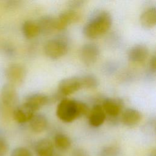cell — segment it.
Wrapping results in <instances>:
<instances>
[{"label": "cell", "mask_w": 156, "mask_h": 156, "mask_svg": "<svg viewBox=\"0 0 156 156\" xmlns=\"http://www.w3.org/2000/svg\"><path fill=\"white\" fill-rule=\"evenodd\" d=\"M89 111L86 104L75 100L65 99L58 104L56 115L61 121L71 122L82 115H88Z\"/></svg>", "instance_id": "1"}, {"label": "cell", "mask_w": 156, "mask_h": 156, "mask_svg": "<svg viewBox=\"0 0 156 156\" xmlns=\"http://www.w3.org/2000/svg\"><path fill=\"white\" fill-rule=\"evenodd\" d=\"M112 23L110 14L107 11H102L85 25L83 29L84 35L90 38H97L108 31Z\"/></svg>", "instance_id": "2"}, {"label": "cell", "mask_w": 156, "mask_h": 156, "mask_svg": "<svg viewBox=\"0 0 156 156\" xmlns=\"http://www.w3.org/2000/svg\"><path fill=\"white\" fill-rule=\"evenodd\" d=\"M68 46L66 43L61 39H52L48 41L44 47L46 55L51 58H58L66 54Z\"/></svg>", "instance_id": "3"}, {"label": "cell", "mask_w": 156, "mask_h": 156, "mask_svg": "<svg viewBox=\"0 0 156 156\" xmlns=\"http://www.w3.org/2000/svg\"><path fill=\"white\" fill-rule=\"evenodd\" d=\"M26 73L25 68L19 63L11 64L5 70V76L9 83L15 87L23 82L26 77Z\"/></svg>", "instance_id": "4"}, {"label": "cell", "mask_w": 156, "mask_h": 156, "mask_svg": "<svg viewBox=\"0 0 156 156\" xmlns=\"http://www.w3.org/2000/svg\"><path fill=\"white\" fill-rule=\"evenodd\" d=\"M80 18V15L76 10L71 9L63 12L55 19V28L56 30H62L68 25L77 22Z\"/></svg>", "instance_id": "5"}, {"label": "cell", "mask_w": 156, "mask_h": 156, "mask_svg": "<svg viewBox=\"0 0 156 156\" xmlns=\"http://www.w3.org/2000/svg\"><path fill=\"white\" fill-rule=\"evenodd\" d=\"M1 102L7 108L14 107L17 102L18 94L15 87L9 83L3 85L0 94Z\"/></svg>", "instance_id": "6"}, {"label": "cell", "mask_w": 156, "mask_h": 156, "mask_svg": "<svg viewBox=\"0 0 156 156\" xmlns=\"http://www.w3.org/2000/svg\"><path fill=\"white\" fill-rule=\"evenodd\" d=\"M82 88L80 78L69 77L62 80L58 84V92L64 96L71 94Z\"/></svg>", "instance_id": "7"}, {"label": "cell", "mask_w": 156, "mask_h": 156, "mask_svg": "<svg viewBox=\"0 0 156 156\" xmlns=\"http://www.w3.org/2000/svg\"><path fill=\"white\" fill-rule=\"evenodd\" d=\"M99 55V49L94 44H86L83 46L80 51L81 58L83 63L88 65L94 63L98 58Z\"/></svg>", "instance_id": "8"}, {"label": "cell", "mask_w": 156, "mask_h": 156, "mask_svg": "<svg viewBox=\"0 0 156 156\" xmlns=\"http://www.w3.org/2000/svg\"><path fill=\"white\" fill-rule=\"evenodd\" d=\"M35 114V112L24 103L16 107L13 112L14 119L20 124L29 122Z\"/></svg>", "instance_id": "9"}, {"label": "cell", "mask_w": 156, "mask_h": 156, "mask_svg": "<svg viewBox=\"0 0 156 156\" xmlns=\"http://www.w3.org/2000/svg\"><path fill=\"white\" fill-rule=\"evenodd\" d=\"M149 56V49L143 44H136L129 51V59L133 63L144 62Z\"/></svg>", "instance_id": "10"}, {"label": "cell", "mask_w": 156, "mask_h": 156, "mask_svg": "<svg viewBox=\"0 0 156 156\" xmlns=\"http://www.w3.org/2000/svg\"><path fill=\"white\" fill-rule=\"evenodd\" d=\"M89 124L93 127L101 126L106 118V115L101 105H95L88 114Z\"/></svg>", "instance_id": "11"}, {"label": "cell", "mask_w": 156, "mask_h": 156, "mask_svg": "<svg viewBox=\"0 0 156 156\" xmlns=\"http://www.w3.org/2000/svg\"><path fill=\"white\" fill-rule=\"evenodd\" d=\"M105 115L116 117L120 113L122 108V102L119 99H107L101 105Z\"/></svg>", "instance_id": "12"}, {"label": "cell", "mask_w": 156, "mask_h": 156, "mask_svg": "<svg viewBox=\"0 0 156 156\" xmlns=\"http://www.w3.org/2000/svg\"><path fill=\"white\" fill-rule=\"evenodd\" d=\"M141 117V113L137 110L127 108L122 114L121 122L126 126L133 127L140 122Z\"/></svg>", "instance_id": "13"}, {"label": "cell", "mask_w": 156, "mask_h": 156, "mask_svg": "<svg viewBox=\"0 0 156 156\" xmlns=\"http://www.w3.org/2000/svg\"><path fill=\"white\" fill-rule=\"evenodd\" d=\"M48 97L43 94H33L26 98L24 103L32 108L35 112L48 102Z\"/></svg>", "instance_id": "14"}, {"label": "cell", "mask_w": 156, "mask_h": 156, "mask_svg": "<svg viewBox=\"0 0 156 156\" xmlns=\"http://www.w3.org/2000/svg\"><path fill=\"white\" fill-rule=\"evenodd\" d=\"M141 25L145 29H151L156 24L155 7H149L143 12L140 16Z\"/></svg>", "instance_id": "15"}, {"label": "cell", "mask_w": 156, "mask_h": 156, "mask_svg": "<svg viewBox=\"0 0 156 156\" xmlns=\"http://www.w3.org/2000/svg\"><path fill=\"white\" fill-rule=\"evenodd\" d=\"M35 150L37 156H53L54 145L51 140L43 138L37 141Z\"/></svg>", "instance_id": "16"}, {"label": "cell", "mask_w": 156, "mask_h": 156, "mask_svg": "<svg viewBox=\"0 0 156 156\" xmlns=\"http://www.w3.org/2000/svg\"><path fill=\"white\" fill-rule=\"evenodd\" d=\"M29 122L30 129L35 133L42 132L48 126L46 118L41 114H35Z\"/></svg>", "instance_id": "17"}, {"label": "cell", "mask_w": 156, "mask_h": 156, "mask_svg": "<svg viewBox=\"0 0 156 156\" xmlns=\"http://www.w3.org/2000/svg\"><path fill=\"white\" fill-rule=\"evenodd\" d=\"M22 31L24 35L27 38H33L40 33L38 23L30 20L26 21L23 23Z\"/></svg>", "instance_id": "18"}, {"label": "cell", "mask_w": 156, "mask_h": 156, "mask_svg": "<svg viewBox=\"0 0 156 156\" xmlns=\"http://www.w3.org/2000/svg\"><path fill=\"white\" fill-rule=\"evenodd\" d=\"M55 19H54L51 16H43L40 20L38 23H37L40 27V32L49 34L55 29Z\"/></svg>", "instance_id": "19"}, {"label": "cell", "mask_w": 156, "mask_h": 156, "mask_svg": "<svg viewBox=\"0 0 156 156\" xmlns=\"http://www.w3.org/2000/svg\"><path fill=\"white\" fill-rule=\"evenodd\" d=\"M54 144L59 150L65 151L71 147V141L68 136L58 133L54 137Z\"/></svg>", "instance_id": "20"}, {"label": "cell", "mask_w": 156, "mask_h": 156, "mask_svg": "<svg viewBox=\"0 0 156 156\" xmlns=\"http://www.w3.org/2000/svg\"><path fill=\"white\" fill-rule=\"evenodd\" d=\"M82 88H94L98 85V79L93 76L87 75L80 78Z\"/></svg>", "instance_id": "21"}, {"label": "cell", "mask_w": 156, "mask_h": 156, "mask_svg": "<svg viewBox=\"0 0 156 156\" xmlns=\"http://www.w3.org/2000/svg\"><path fill=\"white\" fill-rule=\"evenodd\" d=\"M119 154V149L115 146H111L102 148L99 154V156H117Z\"/></svg>", "instance_id": "22"}, {"label": "cell", "mask_w": 156, "mask_h": 156, "mask_svg": "<svg viewBox=\"0 0 156 156\" xmlns=\"http://www.w3.org/2000/svg\"><path fill=\"white\" fill-rule=\"evenodd\" d=\"M11 156H32V154L26 147H18L12 151Z\"/></svg>", "instance_id": "23"}, {"label": "cell", "mask_w": 156, "mask_h": 156, "mask_svg": "<svg viewBox=\"0 0 156 156\" xmlns=\"http://www.w3.org/2000/svg\"><path fill=\"white\" fill-rule=\"evenodd\" d=\"M9 144L7 140L0 136V156H5L9 151Z\"/></svg>", "instance_id": "24"}, {"label": "cell", "mask_w": 156, "mask_h": 156, "mask_svg": "<svg viewBox=\"0 0 156 156\" xmlns=\"http://www.w3.org/2000/svg\"><path fill=\"white\" fill-rule=\"evenodd\" d=\"M71 156H90L87 151L82 149H76L72 152Z\"/></svg>", "instance_id": "25"}, {"label": "cell", "mask_w": 156, "mask_h": 156, "mask_svg": "<svg viewBox=\"0 0 156 156\" xmlns=\"http://www.w3.org/2000/svg\"><path fill=\"white\" fill-rule=\"evenodd\" d=\"M155 56L154 55L152 58L150 60V63H149V66L150 68L151 69V70L154 72L155 71L156 69V60H155Z\"/></svg>", "instance_id": "26"}, {"label": "cell", "mask_w": 156, "mask_h": 156, "mask_svg": "<svg viewBox=\"0 0 156 156\" xmlns=\"http://www.w3.org/2000/svg\"><path fill=\"white\" fill-rule=\"evenodd\" d=\"M151 156H152V155H151ZM152 156H155V154H154Z\"/></svg>", "instance_id": "27"}, {"label": "cell", "mask_w": 156, "mask_h": 156, "mask_svg": "<svg viewBox=\"0 0 156 156\" xmlns=\"http://www.w3.org/2000/svg\"><path fill=\"white\" fill-rule=\"evenodd\" d=\"M57 156H58V155H57Z\"/></svg>", "instance_id": "28"}]
</instances>
